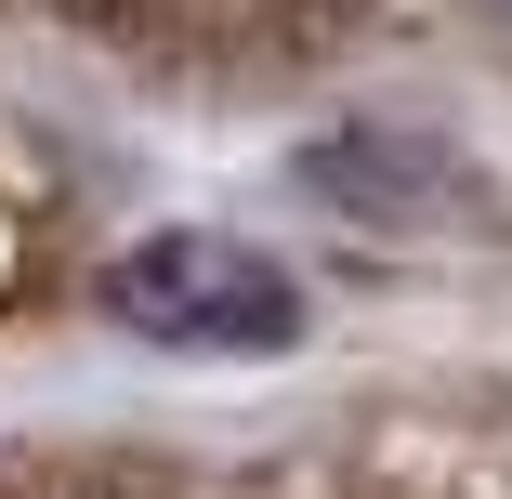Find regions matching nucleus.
<instances>
[{"label":"nucleus","mask_w":512,"mask_h":499,"mask_svg":"<svg viewBox=\"0 0 512 499\" xmlns=\"http://www.w3.org/2000/svg\"><path fill=\"white\" fill-rule=\"evenodd\" d=\"M486 14H512V0H486Z\"/></svg>","instance_id":"obj_2"},{"label":"nucleus","mask_w":512,"mask_h":499,"mask_svg":"<svg viewBox=\"0 0 512 499\" xmlns=\"http://www.w3.org/2000/svg\"><path fill=\"white\" fill-rule=\"evenodd\" d=\"M106 316L132 342H171V355H289L302 342V276L250 237L184 224V237H145V250L106 263Z\"/></svg>","instance_id":"obj_1"}]
</instances>
